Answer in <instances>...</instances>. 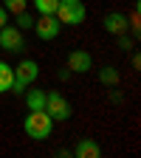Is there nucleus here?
Segmentation results:
<instances>
[{
	"mask_svg": "<svg viewBox=\"0 0 141 158\" xmlns=\"http://www.w3.org/2000/svg\"><path fill=\"white\" fill-rule=\"evenodd\" d=\"M23 130L28 138H34V141H43V138L51 135L54 130V118L45 113V110H28L26 122H23Z\"/></svg>",
	"mask_w": 141,
	"mask_h": 158,
	"instance_id": "f257e3e1",
	"label": "nucleus"
},
{
	"mask_svg": "<svg viewBox=\"0 0 141 158\" xmlns=\"http://www.w3.org/2000/svg\"><path fill=\"white\" fill-rule=\"evenodd\" d=\"M54 14H56V20H59L62 26H82L85 17H88L82 0H59Z\"/></svg>",
	"mask_w": 141,
	"mask_h": 158,
	"instance_id": "f03ea898",
	"label": "nucleus"
},
{
	"mask_svg": "<svg viewBox=\"0 0 141 158\" xmlns=\"http://www.w3.org/2000/svg\"><path fill=\"white\" fill-rule=\"evenodd\" d=\"M37 73H39V65L34 62V59H23V62L14 68V85H11V88H14L17 93H23L34 79H37Z\"/></svg>",
	"mask_w": 141,
	"mask_h": 158,
	"instance_id": "7ed1b4c3",
	"label": "nucleus"
},
{
	"mask_svg": "<svg viewBox=\"0 0 141 158\" xmlns=\"http://www.w3.org/2000/svg\"><path fill=\"white\" fill-rule=\"evenodd\" d=\"M45 113L54 122H65V118H71V105L59 93H45Z\"/></svg>",
	"mask_w": 141,
	"mask_h": 158,
	"instance_id": "20e7f679",
	"label": "nucleus"
},
{
	"mask_svg": "<svg viewBox=\"0 0 141 158\" xmlns=\"http://www.w3.org/2000/svg\"><path fill=\"white\" fill-rule=\"evenodd\" d=\"M0 48H6V51H11V54H20L23 51V34H20V28L17 26H3L0 28Z\"/></svg>",
	"mask_w": 141,
	"mask_h": 158,
	"instance_id": "39448f33",
	"label": "nucleus"
},
{
	"mask_svg": "<svg viewBox=\"0 0 141 158\" xmlns=\"http://www.w3.org/2000/svg\"><path fill=\"white\" fill-rule=\"evenodd\" d=\"M34 34L39 40H54L59 34V20H56V14H39V20H34Z\"/></svg>",
	"mask_w": 141,
	"mask_h": 158,
	"instance_id": "423d86ee",
	"label": "nucleus"
},
{
	"mask_svg": "<svg viewBox=\"0 0 141 158\" xmlns=\"http://www.w3.org/2000/svg\"><path fill=\"white\" fill-rule=\"evenodd\" d=\"M102 26H105V31H110V34L118 37V34H124V31L130 28V20H127L122 11H110V14H105V23H102Z\"/></svg>",
	"mask_w": 141,
	"mask_h": 158,
	"instance_id": "0eeeda50",
	"label": "nucleus"
},
{
	"mask_svg": "<svg viewBox=\"0 0 141 158\" xmlns=\"http://www.w3.org/2000/svg\"><path fill=\"white\" fill-rule=\"evenodd\" d=\"M90 65H93V59H90L88 51H71L68 54V71L85 73V71H90Z\"/></svg>",
	"mask_w": 141,
	"mask_h": 158,
	"instance_id": "6e6552de",
	"label": "nucleus"
},
{
	"mask_svg": "<svg viewBox=\"0 0 141 158\" xmlns=\"http://www.w3.org/2000/svg\"><path fill=\"white\" fill-rule=\"evenodd\" d=\"M76 158H99L102 155V147L96 144V138H79V144L73 147Z\"/></svg>",
	"mask_w": 141,
	"mask_h": 158,
	"instance_id": "1a4fd4ad",
	"label": "nucleus"
},
{
	"mask_svg": "<svg viewBox=\"0 0 141 158\" xmlns=\"http://www.w3.org/2000/svg\"><path fill=\"white\" fill-rule=\"evenodd\" d=\"M26 105H28V110H45V90H28L26 93Z\"/></svg>",
	"mask_w": 141,
	"mask_h": 158,
	"instance_id": "9d476101",
	"label": "nucleus"
},
{
	"mask_svg": "<svg viewBox=\"0 0 141 158\" xmlns=\"http://www.w3.org/2000/svg\"><path fill=\"white\" fill-rule=\"evenodd\" d=\"M11 85H14V68L6 65V62H0V93L11 90Z\"/></svg>",
	"mask_w": 141,
	"mask_h": 158,
	"instance_id": "9b49d317",
	"label": "nucleus"
},
{
	"mask_svg": "<svg viewBox=\"0 0 141 158\" xmlns=\"http://www.w3.org/2000/svg\"><path fill=\"white\" fill-rule=\"evenodd\" d=\"M99 79H102V85H116V82H118V71L107 65V68L99 71Z\"/></svg>",
	"mask_w": 141,
	"mask_h": 158,
	"instance_id": "f8f14e48",
	"label": "nucleus"
},
{
	"mask_svg": "<svg viewBox=\"0 0 141 158\" xmlns=\"http://www.w3.org/2000/svg\"><path fill=\"white\" fill-rule=\"evenodd\" d=\"M56 3H59V0H34V9L39 14H54L56 11Z\"/></svg>",
	"mask_w": 141,
	"mask_h": 158,
	"instance_id": "ddd939ff",
	"label": "nucleus"
},
{
	"mask_svg": "<svg viewBox=\"0 0 141 158\" xmlns=\"http://www.w3.org/2000/svg\"><path fill=\"white\" fill-rule=\"evenodd\" d=\"M17 28H20V31H26V28H34V17H31L26 9L17 14Z\"/></svg>",
	"mask_w": 141,
	"mask_h": 158,
	"instance_id": "4468645a",
	"label": "nucleus"
},
{
	"mask_svg": "<svg viewBox=\"0 0 141 158\" xmlns=\"http://www.w3.org/2000/svg\"><path fill=\"white\" fill-rule=\"evenodd\" d=\"M3 6H6V11H11V14H20L26 9V0H3Z\"/></svg>",
	"mask_w": 141,
	"mask_h": 158,
	"instance_id": "2eb2a0df",
	"label": "nucleus"
},
{
	"mask_svg": "<svg viewBox=\"0 0 141 158\" xmlns=\"http://www.w3.org/2000/svg\"><path fill=\"white\" fill-rule=\"evenodd\" d=\"M118 48H122V51H130V48H133V40L124 37V34H118Z\"/></svg>",
	"mask_w": 141,
	"mask_h": 158,
	"instance_id": "dca6fc26",
	"label": "nucleus"
},
{
	"mask_svg": "<svg viewBox=\"0 0 141 158\" xmlns=\"http://www.w3.org/2000/svg\"><path fill=\"white\" fill-rule=\"evenodd\" d=\"M9 23V11H6V6H0V28H3Z\"/></svg>",
	"mask_w": 141,
	"mask_h": 158,
	"instance_id": "f3484780",
	"label": "nucleus"
},
{
	"mask_svg": "<svg viewBox=\"0 0 141 158\" xmlns=\"http://www.w3.org/2000/svg\"><path fill=\"white\" fill-rule=\"evenodd\" d=\"M0 51H3V48H0Z\"/></svg>",
	"mask_w": 141,
	"mask_h": 158,
	"instance_id": "a211bd4d",
	"label": "nucleus"
}]
</instances>
